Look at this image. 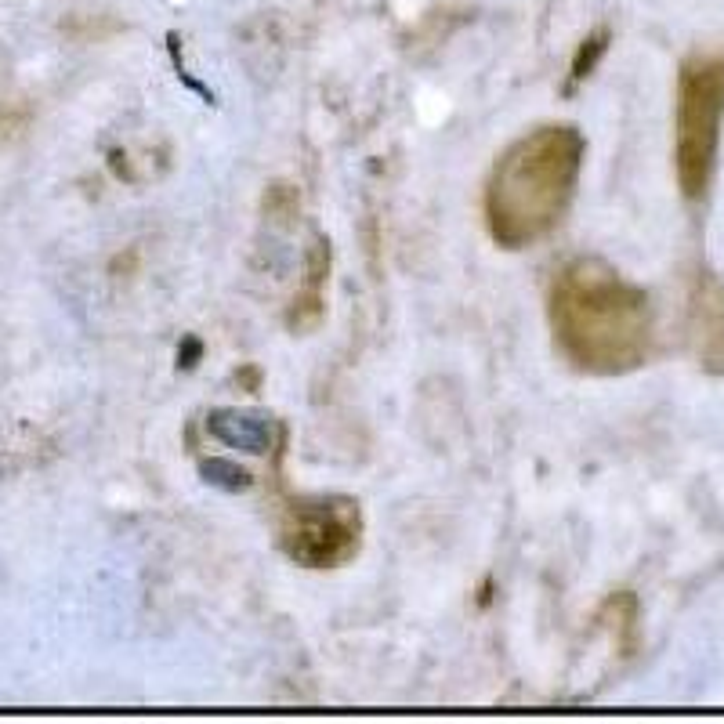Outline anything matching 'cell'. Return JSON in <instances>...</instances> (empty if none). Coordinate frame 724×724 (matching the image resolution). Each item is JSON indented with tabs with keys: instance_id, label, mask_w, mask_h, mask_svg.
<instances>
[{
	"instance_id": "52a82bcc",
	"label": "cell",
	"mask_w": 724,
	"mask_h": 724,
	"mask_svg": "<svg viewBox=\"0 0 724 724\" xmlns=\"http://www.w3.org/2000/svg\"><path fill=\"white\" fill-rule=\"evenodd\" d=\"M601 40H605V37L583 40L580 55H576V62H572V80H569V87H576L583 77H591L594 62H598V55H601V51H605V44H601Z\"/></svg>"
},
{
	"instance_id": "5b68a950",
	"label": "cell",
	"mask_w": 724,
	"mask_h": 724,
	"mask_svg": "<svg viewBox=\"0 0 724 724\" xmlns=\"http://www.w3.org/2000/svg\"><path fill=\"white\" fill-rule=\"evenodd\" d=\"M207 431L225 446L250 449V453H268L272 446V417H261V413L218 410L207 420Z\"/></svg>"
},
{
	"instance_id": "6da1fadb",
	"label": "cell",
	"mask_w": 724,
	"mask_h": 724,
	"mask_svg": "<svg viewBox=\"0 0 724 724\" xmlns=\"http://www.w3.org/2000/svg\"><path fill=\"white\" fill-rule=\"evenodd\" d=\"M547 319L558 355L591 377L638 370L656 341L648 294L598 258H576L554 276Z\"/></svg>"
},
{
	"instance_id": "8992f818",
	"label": "cell",
	"mask_w": 724,
	"mask_h": 724,
	"mask_svg": "<svg viewBox=\"0 0 724 724\" xmlns=\"http://www.w3.org/2000/svg\"><path fill=\"white\" fill-rule=\"evenodd\" d=\"M326 268H330V250L319 239L308 254V272H305V286L297 290L294 297V312H290V326L294 330H312L319 319H323V286H326Z\"/></svg>"
},
{
	"instance_id": "7a4b0ae2",
	"label": "cell",
	"mask_w": 724,
	"mask_h": 724,
	"mask_svg": "<svg viewBox=\"0 0 724 724\" xmlns=\"http://www.w3.org/2000/svg\"><path fill=\"white\" fill-rule=\"evenodd\" d=\"M583 156L587 142L572 124H543L504 149L482 200L496 247L525 250L562 225L580 185Z\"/></svg>"
},
{
	"instance_id": "277c9868",
	"label": "cell",
	"mask_w": 724,
	"mask_h": 724,
	"mask_svg": "<svg viewBox=\"0 0 724 724\" xmlns=\"http://www.w3.org/2000/svg\"><path fill=\"white\" fill-rule=\"evenodd\" d=\"M362 515L344 496H297L279 518V547L305 569H341L359 554Z\"/></svg>"
},
{
	"instance_id": "3957f363",
	"label": "cell",
	"mask_w": 724,
	"mask_h": 724,
	"mask_svg": "<svg viewBox=\"0 0 724 724\" xmlns=\"http://www.w3.org/2000/svg\"><path fill=\"white\" fill-rule=\"evenodd\" d=\"M724 124V58H692L677 77L674 160L677 181L688 200L710 185Z\"/></svg>"
}]
</instances>
